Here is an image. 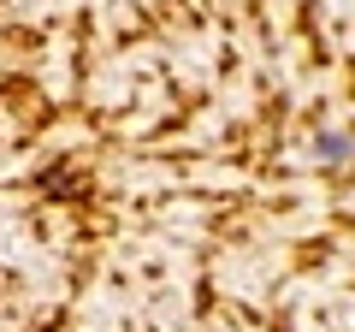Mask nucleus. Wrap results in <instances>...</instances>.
Listing matches in <instances>:
<instances>
[{"mask_svg": "<svg viewBox=\"0 0 355 332\" xmlns=\"http://www.w3.org/2000/svg\"><path fill=\"white\" fill-rule=\"evenodd\" d=\"M314 149H326V160H343V149H349V142H343V137H320Z\"/></svg>", "mask_w": 355, "mask_h": 332, "instance_id": "1", "label": "nucleus"}]
</instances>
